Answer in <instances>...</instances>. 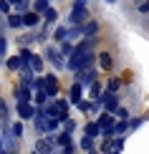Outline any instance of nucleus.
<instances>
[{"mask_svg":"<svg viewBox=\"0 0 149 154\" xmlns=\"http://www.w3.org/2000/svg\"><path fill=\"white\" fill-rule=\"evenodd\" d=\"M43 58H46V66H51L56 73H61V71H66V58L61 56V51H58V46L53 41H48V43H43Z\"/></svg>","mask_w":149,"mask_h":154,"instance_id":"1","label":"nucleus"},{"mask_svg":"<svg viewBox=\"0 0 149 154\" xmlns=\"http://www.w3.org/2000/svg\"><path fill=\"white\" fill-rule=\"evenodd\" d=\"M0 154H5V146H3V137H0Z\"/></svg>","mask_w":149,"mask_h":154,"instance_id":"39","label":"nucleus"},{"mask_svg":"<svg viewBox=\"0 0 149 154\" xmlns=\"http://www.w3.org/2000/svg\"><path fill=\"white\" fill-rule=\"evenodd\" d=\"M43 88H46L48 99H56L61 94V76H58L53 68L51 71H43Z\"/></svg>","mask_w":149,"mask_h":154,"instance_id":"4","label":"nucleus"},{"mask_svg":"<svg viewBox=\"0 0 149 154\" xmlns=\"http://www.w3.org/2000/svg\"><path fill=\"white\" fill-rule=\"evenodd\" d=\"M104 3H106V5H116V3H119V0H104Z\"/></svg>","mask_w":149,"mask_h":154,"instance_id":"37","label":"nucleus"},{"mask_svg":"<svg viewBox=\"0 0 149 154\" xmlns=\"http://www.w3.org/2000/svg\"><path fill=\"white\" fill-rule=\"evenodd\" d=\"M8 46H10V38H8V28H0V66H3L5 56H8Z\"/></svg>","mask_w":149,"mask_h":154,"instance_id":"20","label":"nucleus"},{"mask_svg":"<svg viewBox=\"0 0 149 154\" xmlns=\"http://www.w3.org/2000/svg\"><path fill=\"white\" fill-rule=\"evenodd\" d=\"M28 66L33 68L36 73H43V71H46V58H43V56L38 53V51H30V58H28Z\"/></svg>","mask_w":149,"mask_h":154,"instance_id":"15","label":"nucleus"},{"mask_svg":"<svg viewBox=\"0 0 149 154\" xmlns=\"http://www.w3.org/2000/svg\"><path fill=\"white\" fill-rule=\"evenodd\" d=\"M101 88H104V83L96 79V81H91L86 86V99H99V94H101Z\"/></svg>","mask_w":149,"mask_h":154,"instance_id":"22","label":"nucleus"},{"mask_svg":"<svg viewBox=\"0 0 149 154\" xmlns=\"http://www.w3.org/2000/svg\"><path fill=\"white\" fill-rule=\"evenodd\" d=\"M48 3H58V0H48Z\"/></svg>","mask_w":149,"mask_h":154,"instance_id":"41","label":"nucleus"},{"mask_svg":"<svg viewBox=\"0 0 149 154\" xmlns=\"http://www.w3.org/2000/svg\"><path fill=\"white\" fill-rule=\"evenodd\" d=\"M79 152H86V154H94V152H99V144H96V139H91V137H83L79 139Z\"/></svg>","mask_w":149,"mask_h":154,"instance_id":"17","label":"nucleus"},{"mask_svg":"<svg viewBox=\"0 0 149 154\" xmlns=\"http://www.w3.org/2000/svg\"><path fill=\"white\" fill-rule=\"evenodd\" d=\"M61 129L68 131V134H76V131H79V121H76L73 116H66V119L61 121Z\"/></svg>","mask_w":149,"mask_h":154,"instance_id":"24","label":"nucleus"},{"mask_svg":"<svg viewBox=\"0 0 149 154\" xmlns=\"http://www.w3.org/2000/svg\"><path fill=\"white\" fill-rule=\"evenodd\" d=\"M61 152H63V154H73V152H79V144H76V142H71V144H66V146H63Z\"/></svg>","mask_w":149,"mask_h":154,"instance_id":"34","label":"nucleus"},{"mask_svg":"<svg viewBox=\"0 0 149 154\" xmlns=\"http://www.w3.org/2000/svg\"><path fill=\"white\" fill-rule=\"evenodd\" d=\"M20 35H15V43H18V48L25 46V48H33L36 46V30H30V28H23V30H18Z\"/></svg>","mask_w":149,"mask_h":154,"instance_id":"11","label":"nucleus"},{"mask_svg":"<svg viewBox=\"0 0 149 154\" xmlns=\"http://www.w3.org/2000/svg\"><path fill=\"white\" fill-rule=\"evenodd\" d=\"M13 10H18V13H25V10H30V0H18V3L13 5Z\"/></svg>","mask_w":149,"mask_h":154,"instance_id":"32","label":"nucleus"},{"mask_svg":"<svg viewBox=\"0 0 149 154\" xmlns=\"http://www.w3.org/2000/svg\"><path fill=\"white\" fill-rule=\"evenodd\" d=\"M144 121H147V114H144V116H134V119L129 116V131H137L139 126L144 124Z\"/></svg>","mask_w":149,"mask_h":154,"instance_id":"29","label":"nucleus"},{"mask_svg":"<svg viewBox=\"0 0 149 154\" xmlns=\"http://www.w3.org/2000/svg\"><path fill=\"white\" fill-rule=\"evenodd\" d=\"M0 121H13V116H10V104L0 96Z\"/></svg>","mask_w":149,"mask_h":154,"instance_id":"25","label":"nucleus"},{"mask_svg":"<svg viewBox=\"0 0 149 154\" xmlns=\"http://www.w3.org/2000/svg\"><path fill=\"white\" fill-rule=\"evenodd\" d=\"M88 106H91V101H88L86 96H83V99H81V101H79V104H76L73 109H76L79 114H86V116H88Z\"/></svg>","mask_w":149,"mask_h":154,"instance_id":"30","label":"nucleus"},{"mask_svg":"<svg viewBox=\"0 0 149 154\" xmlns=\"http://www.w3.org/2000/svg\"><path fill=\"white\" fill-rule=\"evenodd\" d=\"M20 15H23V28H30V30H36L38 25H41V20H43L36 10H25V13H20Z\"/></svg>","mask_w":149,"mask_h":154,"instance_id":"13","label":"nucleus"},{"mask_svg":"<svg viewBox=\"0 0 149 154\" xmlns=\"http://www.w3.org/2000/svg\"><path fill=\"white\" fill-rule=\"evenodd\" d=\"M94 121L99 124L101 137H114V124H116V116H114L111 111H104V109H101V111L94 116Z\"/></svg>","mask_w":149,"mask_h":154,"instance_id":"3","label":"nucleus"},{"mask_svg":"<svg viewBox=\"0 0 149 154\" xmlns=\"http://www.w3.org/2000/svg\"><path fill=\"white\" fill-rule=\"evenodd\" d=\"M137 10L141 13V15H149V0H141V3L137 5Z\"/></svg>","mask_w":149,"mask_h":154,"instance_id":"35","label":"nucleus"},{"mask_svg":"<svg viewBox=\"0 0 149 154\" xmlns=\"http://www.w3.org/2000/svg\"><path fill=\"white\" fill-rule=\"evenodd\" d=\"M41 18H43V23H46V25H51V28H53V25L61 20V13H58V8H56L53 3H51L48 8L43 10V15H41Z\"/></svg>","mask_w":149,"mask_h":154,"instance_id":"14","label":"nucleus"},{"mask_svg":"<svg viewBox=\"0 0 149 154\" xmlns=\"http://www.w3.org/2000/svg\"><path fill=\"white\" fill-rule=\"evenodd\" d=\"M5 28L13 30V33H18V30H23V15L18 10H10L8 15H5Z\"/></svg>","mask_w":149,"mask_h":154,"instance_id":"12","label":"nucleus"},{"mask_svg":"<svg viewBox=\"0 0 149 154\" xmlns=\"http://www.w3.org/2000/svg\"><path fill=\"white\" fill-rule=\"evenodd\" d=\"M81 35L83 38H91V35H101V23L96 18H88V20L81 23Z\"/></svg>","mask_w":149,"mask_h":154,"instance_id":"9","label":"nucleus"},{"mask_svg":"<svg viewBox=\"0 0 149 154\" xmlns=\"http://www.w3.org/2000/svg\"><path fill=\"white\" fill-rule=\"evenodd\" d=\"M46 101H48L46 88H36V91H33V104H36V106H43Z\"/></svg>","mask_w":149,"mask_h":154,"instance_id":"26","label":"nucleus"},{"mask_svg":"<svg viewBox=\"0 0 149 154\" xmlns=\"http://www.w3.org/2000/svg\"><path fill=\"white\" fill-rule=\"evenodd\" d=\"M46 124H48V131H58V129H61V119H48ZM48 131H46V134H48Z\"/></svg>","mask_w":149,"mask_h":154,"instance_id":"33","label":"nucleus"},{"mask_svg":"<svg viewBox=\"0 0 149 154\" xmlns=\"http://www.w3.org/2000/svg\"><path fill=\"white\" fill-rule=\"evenodd\" d=\"M88 18H91L88 0H73V3H71V10H68L66 23H68V25H81L83 20H88Z\"/></svg>","mask_w":149,"mask_h":154,"instance_id":"2","label":"nucleus"},{"mask_svg":"<svg viewBox=\"0 0 149 154\" xmlns=\"http://www.w3.org/2000/svg\"><path fill=\"white\" fill-rule=\"evenodd\" d=\"M66 33H68V23H61V20H58L53 28H51V41H53V43H61L63 38H66Z\"/></svg>","mask_w":149,"mask_h":154,"instance_id":"16","label":"nucleus"},{"mask_svg":"<svg viewBox=\"0 0 149 154\" xmlns=\"http://www.w3.org/2000/svg\"><path fill=\"white\" fill-rule=\"evenodd\" d=\"M83 96H86V88H83L79 81H71V86H68V91H66L68 104H71V106H76V104H79V101L83 99Z\"/></svg>","mask_w":149,"mask_h":154,"instance_id":"7","label":"nucleus"},{"mask_svg":"<svg viewBox=\"0 0 149 154\" xmlns=\"http://www.w3.org/2000/svg\"><path fill=\"white\" fill-rule=\"evenodd\" d=\"M147 119H149V106H147Z\"/></svg>","mask_w":149,"mask_h":154,"instance_id":"40","label":"nucleus"},{"mask_svg":"<svg viewBox=\"0 0 149 154\" xmlns=\"http://www.w3.org/2000/svg\"><path fill=\"white\" fill-rule=\"evenodd\" d=\"M10 10H13V5L8 3V0H0V13H3V15H8Z\"/></svg>","mask_w":149,"mask_h":154,"instance_id":"36","label":"nucleus"},{"mask_svg":"<svg viewBox=\"0 0 149 154\" xmlns=\"http://www.w3.org/2000/svg\"><path fill=\"white\" fill-rule=\"evenodd\" d=\"M114 116H116V119H129V116H132V111H129L126 106L119 104V106H116V111H114Z\"/></svg>","mask_w":149,"mask_h":154,"instance_id":"31","label":"nucleus"},{"mask_svg":"<svg viewBox=\"0 0 149 154\" xmlns=\"http://www.w3.org/2000/svg\"><path fill=\"white\" fill-rule=\"evenodd\" d=\"M3 25H5V15H3V13H0V28H3Z\"/></svg>","mask_w":149,"mask_h":154,"instance_id":"38","label":"nucleus"},{"mask_svg":"<svg viewBox=\"0 0 149 154\" xmlns=\"http://www.w3.org/2000/svg\"><path fill=\"white\" fill-rule=\"evenodd\" d=\"M96 68L101 73H111L114 71V53L111 51H96Z\"/></svg>","mask_w":149,"mask_h":154,"instance_id":"5","label":"nucleus"},{"mask_svg":"<svg viewBox=\"0 0 149 154\" xmlns=\"http://www.w3.org/2000/svg\"><path fill=\"white\" fill-rule=\"evenodd\" d=\"M33 152H36V154H53V152H58V146L51 142V139H46V137H36Z\"/></svg>","mask_w":149,"mask_h":154,"instance_id":"8","label":"nucleus"},{"mask_svg":"<svg viewBox=\"0 0 149 154\" xmlns=\"http://www.w3.org/2000/svg\"><path fill=\"white\" fill-rule=\"evenodd\" d=\"M0 96H3V94H0Z\"/></svg>","mask_w":149,"mask_h":154,"instance_id":"42","label":"nucleus"},{"mask_svg":"<svg viewBox=\"0 0 149 154\" xmlns=\"http://www.w3.org/2000/svg\"><path fill=\"white\" fill-rule=\"evenodd\" d=\"M3 66H5V71H8V73H18V71H20V66H23V63H20V56H5V61H3Z\"/></svg>","mask_w":149,"mask_h":154,"instance_id":"19","label":"nucleus"},{"mask_svg":"<svg viewBox=\"0 0 149 154\" xmlns=\"http://www.w3.org/2000/svg\"><path fill=\"white\" fill-rule=\"evenodd\" d=\"M13 101H33V88L25 83H15L13 86Z\"/></svg>","mask_w":149,"mask_h":154,"instance_id":"10","label":"nucleus"},{"mask_svg":"<svg viewBox=\"0 0 149 154\" xmlns=\"http://www.w3.org/2000/svg\"><path fill=\"white\" fill-rule=\"evenodd\" d=\"M81 131L86 134V137H91V139H96V142H99V139H101V129H99V124H96L94 119H88L86 124L81 126Z\"/></svg>","mask_w":149,"mask_h":154,"instance_id":"18","label":"nucleus"},{"mask_svg":"<svg viewBox=\"0 0 149 154\" xmlns=\"http://www.w3.org/2000/svg\"><path fill=\"white\" fill-rule=\"evenodd\" d=\"M66 38H68L71 43H76L79 38H83V35H81V25H68V33H66Z\"/></svg>","mask_w":149,"mask_h":154,"instance_id":"27","label":"nucleus"},{"mask_svg":"<svg viewBox=\"0 0 149 154\" xmlns=\"http://www.w3.org/2000/svg\"><path fill=\"white\" fill-rule=\"evenodd\" d=\"M48 5H51L48 0H30V10H36L38 15H43V10H46Z\"/></svg>","mask_w":149,"mask_h":154,"instance_id":"28","label":"nucleus"},{"mask_svg":"<svg viewBox=\"0 0 149 154\" xmlns=\"http://www.w3.org/2000/svg\"><path fill=\"white\" fill-rule=\"evenodd\" d=\"M121 86H124V81L119 79V76H109L106 79V83H104V88H109V91H121Z\"/></svg>","mask_w":149,"mask_h":154,"instance_id":"23","label":"nucleus"},{"mask_svg":"<svg viewBox=\"0 0 149 154\" xmlns=\"http://www.w3.org/2000/svg\"><path fill=\"white\" fill-rule=\"evenodd\" d=\"M10 131H13V137H15L18 142H23V139H25V121L13 119V121H10Z\"/></svg>","mask_w":149,"mask_h":154,"instance_id":"21","label":"nucleus"},{"mask_svg":"<svg viewBox=\"0 0 149 154\" xmlns=\"http://www.w3.org/2000/svg\"><path fill=\"white\" fill-rule=\"evenodd\" d=\"M15 116L20 119V121H25V124H30V119H33V114H36V104L33 101H15Z\"/></svg>","mask_w":149,"mask_h":154,"instance_id":"6","label":"nucleus"}]
</instances>
